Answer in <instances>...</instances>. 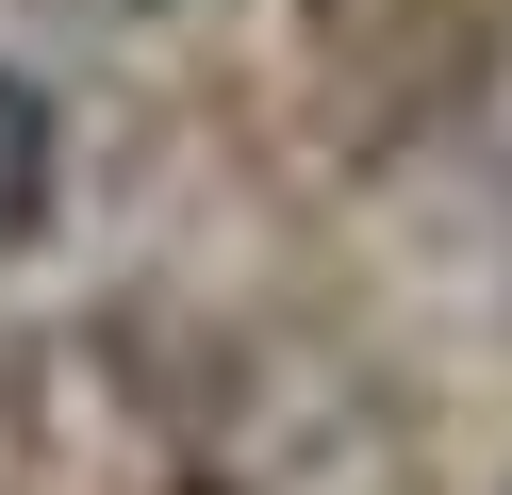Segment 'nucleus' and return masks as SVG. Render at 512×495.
I'll return each mask as SVG.
<instances>
[{"label":"nucleus","mask_w":512,"mask_h":495,"mask_svg":"<svg viewBox=\"0 0 512 495\" xmlns=\"http://www.w3.org/2000/svg\"><path fill=\"white\" fill-rule=\"evenodd\" d=\"M50 198H67V116H50L34 66H0V264L50 231Z\"/></svg>","instance_id":"1"},{"label":"nucleus","mask_w":512,"mask_h":495,"mask_svg":"<svg viewBox=\"0 0 512 495\" xmlns=\"http://www.w3.org/2000/svg\"><path fill=\"white\" fill-rule=\"evenodd\" d=\"M133 17H149V0H133Z\"/></svg>","instance_id":"2"}]
</instances>
